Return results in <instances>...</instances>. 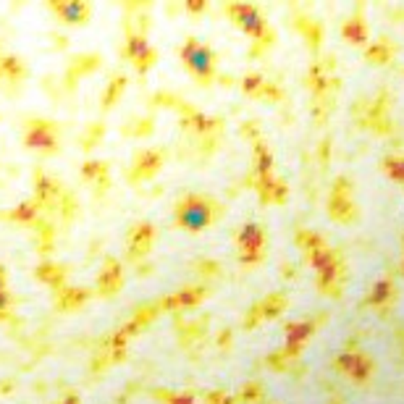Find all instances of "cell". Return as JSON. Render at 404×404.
Returning a JSON list of instances; mask_svg holds the SVG:
<instances>
[{"instance_id":"obj_12","label":"cell","mask_w":404,"mask_h":404,"mask_svg":"<svg viewBox=\"0 0 404 404\" xmlns=\"http://www.w3.org/2000/svg\"><path fill=\"white\" fill-rule=\"evenodd\" d=\"M87 297H90V292H84V289H66L63 286L60 292H56V305H58V310L69 313V310H76L79 305H84Z\"/></svg>"},{"instance_id":"obj_1","label":"cell","mask_w":404,"mask_h":404,"mask_svg":"<svg viewBox=\"0 0 404 404\" xmlns=\"http://www.w3.org/2000/svg\"><path fill=\"white\" fill-rule=\"evenodd\" d=\"M24 147L40 155H56L58 152V126L47 119H27L24 123Z\"/></svg>"},{"instance_id":"obj_10","label":"cell","mask_w":404,"mask_h":404,"mask_svg":"<svg viewBox=\"0 0 404 404\" xmlns=\"http://www.w3.org/2000/svg\"><path fill=\"white\" fill-rule=\"evenodd\" d=\"M97 286H100V294L103 297H110V294H116L121 289V265L116 260H108L105 263V270L100 273V278H97Z\"/></svg>"},{"instance_id":"obj_14","label":"cell","mask_w":404,"mask_h":404,"mask_svg":"<svg viewBox=\"0 0 404 404\" xmlns=\"http://www.w3.org/2000/svg\"><path fill=\"white\" fill-rule=\"evenodd\" d=\"M123 87H126V76H116V79L108 84V90H105V95H103V110L113 108V103H116V100L121 97Z\"/></svg>"},{"instance_id":"obj_13","label":"cell","mask_w":404,"mask_h":404,"mask_svg":"<svg viewBox=\"0 0 404 404\" xmlns=\"http://www.w3.org/2000/svg\"><path fill=\"white\" fill-rule=\"evenodd\" d=\"M0 69H3V76H5L8 82H24V76H27V66H24L21 58L14 56V53L0 56Z\"/></svg>"},{"instance_id":"obj_4","label":"cell","mask_w":404,"mask_h":404,"mask_svg":"<svg viewBox=\"0 0 404 404\" xmlns=\"http://www.w3.org/2000/svg\"><path fill=\"white\" fill-rule=\"evenodd\" d=\"M126 58L132 60L139 71H147L152 63H155V50L147 45V40L142 34H132L126 40Z\"/></svg>"},{"instance_id":"obj_2","label":"cell","mask_w":404,"mask_h":404,"mask_svg":"<svg viewBox=\"0 0 404 404\" xmlns=\"http://www.w3.org/2000/svg\"><path fill=\"white\" fill-rule=\"evenodd\" d=\"M176 224L187 231H200L210 224V205L202 197H187L176 205Z\"/></svg>"},{"instance_id":"obj_11","label":"cell","mask_w":404,"mask_h":404,"mask_svg":"<svg viewBox=\"0 0 404 404\" xmlns=\"http://www.w3.org/2000/svg\"><path fill=\"white\" fill-rule=\"evenodd\" d=\"M34 276H37V281H43V284L53 286L56 292H60V289H63V278H66V268L45 260V263H40V265L34 268Z\"/></svg>"},{"instance_id":"obj_18","label":"cell","mask_w":404,"mask_h":404,"mask_svg":"<svg viewBox=\"0 0 404 404\" xmlns=\"http://www.w3.org/2000/svg\"><path fill=\"white\" fill-rule=\"evenodd\" d=\"M14 389H16L14 378H3V381H0V394H3V396H8V391H14Z\"/></svg>"},{"instance_id":"obj_9","label":"cell","mask_w":404,"mask_h":404,"mask_svg":"<svg viewBox=\"0 0 404 404\" xmlns=\"http://www.w3.org/2000/svg\"><path fill=\"white\" fill-rule=\"evenodd\" d=\"M37 213H40V205H37L34 200H24V202H19L14 210L0 213V218L14 221V224H37Z\"/></svg>"},{"instance_id":"obj_3","label":"cell","mask_w":404,"mask_h":404,"mask_svg":"<svg viewBox=\"0 0 404 404\" xmlns=\"http://www.w3.org/2000/svg\"><path fill=\"white\" fill-rule=\"evenodd\" d=\"M58 195H60V184L56 176H47L43 168L34 171V202L45 210H56L58 205Z\"/></svg>"},{"instance_id":"obj_16","label":"cell","mask_w":404,"mask_h":404,"mask_svg":"<svg viewBox=\"0 0 404 404\" xmlns=\"http://www.w3.org/2000/svg\"><path fill=\"white\" fill-rule=\"evenodd\" d=\"M100 136H103V123L90 126V129H87V134L82 136V150H92V147L100 142Z\"/></svg>"},{"instance_id":"obj_8","label":"cell","mask_w":404,"mask_h":404,"mask_svg":"<svg viewBox=\"0 0 404 404\" xmlns=\"http://www.w3.org/2000/svg\"><path fill=\"white\" fill-rule=\"evenodd\" d=\"M161 161H163V152L158 150L139 152L134 158V174L132 176H136V179H150L152 174L161 168Z\"/></svg>"},{"instance_id":"obj_19","label":"cell","mask_w":404,"mask_h":404,"mask_svg":"<svg viewBox=\"0 0 404 404\" xmlns=\"http://www.w3.org/2000/svg\"><path fill=\"white\" fill-rule=\"evenodd\" d=\"M5 284H8V273H5V265H0V294H3V292H8Z\"/></svg>"},{"instance_id":"obj_17","label":"cell","mask_w":404,"mask_h":404,"mask_svg":"<svg viewBox=\"0 0 404 404\" xmlns=\"http://www.w3.org/2000/svg\"><path fill=\"white\" fill-rule=\"evenodd\" d=\"M60 213H63V221H71V215L76 213V197L63 195V200H60Z\"/></svg>"},{"instance_id":"obj_21","label":"cell","mask_w":404,"mask_h":404,"mask_svg":"<svg viewBox=\"0 0 404 404\" xmlns=\"http://www.w3.org/2000/svg\"><path fill=\"white\" fill-rule=\"evenodd\" d=\"M0 79H5V76H3V69H0Z\"/></svg>"},{"instance_id":"obj_6","label":"cell","mask_w":404,"mask_h":404,"mask_svg":"<svg viewBox=\"0 0 404 404\" xmlns=\"http://www.w3.org/2000/svg\"><path fill=\"white\" fill-rule=\"evenodd\" d=\"M181 58H184V63H187V66H189L197 76H208L210 56H208V50L197 45L195 40H189V43L184 45V50H181Z\"/></svg>"},{"instance_id":"obj_15","label":"cell","mask_w":404,"mask_h":404,"mask_svg":"<svg viewBox=\"0 0 404 404\" xmlns=\"http://www.w3.org/2000/svg\"><path fill=\"white\" fill-rule=\"evenodd\" d=\"M21 302V297H16L11 292H3L0 294V320H11L14 318V307Z\"/></svg>"},{"instance_id":"obj_7","label":"cell","mask_w":404,"mask_h":404,"mask_svg":"<svg viewBox=\"0 0 404 404\" xmlns=\"http://www.w3.org/2000/svg\"><path fill=\"white\" fill-rule=\"evenodd\" d=\"M152 237H155V228L150 224H136L132 228V234H129V257L136 260V257H142L147 252L152 244Z\"/></svg>"},{"instance_id":"obj_5","label":"cell","mask_w":404,"mask_h":404,"mask_svg":"<svg viewBox=\"0 0 404 404\" xmlns=\"http://www.w3.org/2000/svg\"><path fill=\"white\" fill-rule=\"evenodd\" d=\"M47 11L56 14V19L63 24H87L90 21L87 3H47Z\"/></svg>"},{"instance_id":"obj_20","label":"cell","mask_w":404,"mask_h":404,"mask_svg":"<svg viewBox=\"0 0 404 404\" xmlns=\"http://www.w3.org/2000/svg\"><path fill=\"white\" fill-rule=\"evenodd\" d=\"M58 404H79V396H76V394H66L63 402H58Z\"/></svg>"}]
</instances>
